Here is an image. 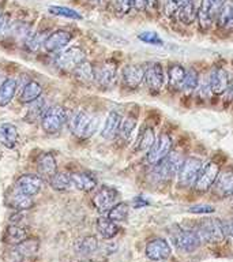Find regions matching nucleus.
<instances>
[{
  "mask_svg": "<svg viewBox=\"0 0 233 262\" xmlns=\"http://www.w3.org/2000/svg\"><path fill=\"white\" fill-rule=\"evenodd\" d=\"M123 116L119 114L118 111H110L109 114L106 115L104 127L101 130V137L104 139H113L118 137L119 130H120V124H122Z\"/></svg>",
  "mask_w": 233,
  "mask_h": 262,
  "instance_id": "412c9836",
  "label": "nucleus"
},
{
  "mask_svg": "<svg viewBox=\"0 0 233 262\" xmlns=\"http://www.w3.org/2000/svg\"><path fill=\"white\" fill-rule=\"evenodd\" d=\"M74 77L78 82H81L82 85H90L96 82V69L89 61H83L74 70Z\"/></svg>",
  "mask_w": 233,
  "mask_h": 262,
  "instance_id": "bb28decb",
  "label": "nucleus"
},
{
  "mask_svg": "<svg viewBox=\"0 0 233 262\" xmlns=\"http://www.w3.org/2000/svg\"><path fill=\"white\" fill-rule=\"evenodd\" d=\"M48 37V34H45V32H37L30 33L28 38L24 41V47L29 52H36L44 45L45 38Z\"/></svg>",
  "mask_w": 233,
  "mask_h": 262,
  "instance_id": "e433bc0d",
  "label": "nucleus"
},
{
  "mask_svg": "<svg viewBox=\"0 0 233 262\" xmlns=\"http://www.w3.org/2000/svg\"><path fill=\"white\" fill-rule=\"evenodd\" d=\"M41 128L46 134H56L68 122V115L61 105H53L46 108L41 116Z\"/></svg>",
  "mask_w": 233,
  "mask_h": 262,
  "instance_id": "20e7f679",
  "label": "nucleus"
},
{
  "mask_svg": "<svg viewBox=\"0 0 233 262\" xmlns=\"http://www.w3.org/2000/svg\"><path fill=\"white\" fill-rule=\"evenodd\" d=\"M224 3L225 0H202L200 2V7L198 8V20H199L200 28L206 30L212 26Z\"/></svg>",
  "mask_w": 233,
  "mask_h": 262,
  "instance_id": "1a4fd4ad",
  "label": "nucleus"
},
{
  "mask_svg": "<svg viewBox=\"0 0 233 262\" xmlns=\"http://www.w3.org/2000/svg\"><path fill=\"white\" fill-rule=\"evenodd\" d=\"M41 94H42V86H41V83L32 79V81H29L24 86V89L19 93L18 100H19L20 104H30V102L38 100L41 97Z\"/></svg>",
  "mask_w": 233,
  "mask_h": 262,
  "instance_id": "b1692460",
  "label": "nucleus"
},
{
  "mask_svg": "<svg viewBox=\"0 0 233 262\" xmlns=\"http://www.w3.org/2000/svg\"><path fill=\"white\" fill-rule=\"evenodd\" d=\"M97 231L104 239H112L119 233V225L109 217L101 216L97 220Z\"/></svg>",
  "mask_w": 233,
  "mask_h": 262,
  "instance_id": "c85d7f7f",
  "label": "nucleus"
},
{
  "mask_svg": "<svg viewBox=\"0 0 233 262\" xmlns=\"http://www.w3.org/2000/svg\"><path fill=\"white\" fill-rule=\"evenodd\" d=\"M145 70L142 64H128L122 70L123 85L128 89H136L145 81Z\"/></svg>",
  "mask_w": 233,
  "mask_h": 262,
  "instance_id": "dca6fc26",
  "label": "nucleus"
},
{
  "mask_svg": "<svg viewBox=\"0 0 233 262\" xmlns=\"http://www.w3.org/2000/svg\"><path fill=\"white\" fill-rule=\"evenodd\" d=\"M198 93L199 96H203V97H208L212 96V86H210V78L208 75H204L202 79L199 78V85H198Z\"/></svg>",
  "mask_w": 233,
  "mask_h": 262,
  "instance_id": "49530a36",
  "label": "nucleus"
},
{
  "mask_svg": "<svg viewBox=\"0 0 233 262\" xmlns=\"http://www.w3.org/2000/svg\"><path fill=\"white\" fill-rule=\"evenodd\" d=\"M135 127H136V116H135L134 114H128L127 116L123 118L118 138L124 143L128 142L131 137H132V133H134Z\"/></svg>",
  "mask_w": 233,
  "mask_h": 262,
  "instance_id": "2f4dec72",
  "label": "nucleus"
},
{
  "mask_svg": "<svg viewBox=\"0 0 233 262\" xmlns=\"http://www.w3.org/2000/svg\"><path fill=\"white\" fill-rule=\"evenodd\" d=\"M139 40L143 41V42H146V44H151V45H161L164 44V41L159 38V36L157 33L154 32H143L139 34Z\"/></svg>",
  "mask_w": 233,
  "mask_h": 262,
  "instance_id": "c03bdc74",
  "label": "nucleus"
},
{
  "mask_svg": "<svg viewBox=\"0 0 233 262\" xmlns=\"http://www.w3.org/2000/svg\"><path fill=\"white\" fill-rule=\"evenodd\" d=\"M18 83L14 78H6L0 85V106H7L15 97Z\"/></svg>",
  "mask_w": 233,
  "mask_h": 262,
  "instance_id": "cd10ccee",
  "label": "nucleus"
},
{
  "mask_svg": "<svg viewBox=\"0 0 233 262\" xmlns=\"http://www.w3.org/2000/svg\"><path fill=\"white\" fill-rule=\"evenodd\" d=\"M118 69L113 61H105L104 64L96 69V83L100 88L108 89L116 82Z\"/></svg>",
  "mask_w": 233,
  "mask_h": 262,
  "instance_id": "a211bd4d",
  "label": "nucleus"
},
{
  "mask_svg": "<svg viewBox=\"0 0 233 262\" xmlns=\"http://www.w3.org/2000/svg\"><path fill=\"white\" fill-rule=\"evenodd\" d=\"M179 15L180 20L184 22V24H192L198 19V8L195 6V0H192L190 3L184 4L183 7L179 8V11L176 12Z\"/></svg>",
  "mask_w": 233,
  "mask_h": 262,
  "instance_id": "c9c22d12",
  "label": "nucleus"
},
{
  "mask_svg": "<svg viewBox=\"0 0 233 262\" xmlns=\"http://www.w3.org/2000/svg\"><path fill=\"white\" fill-rule=\"evenodd\" d=\"M81 262H93V261H89V259H85V261H81Z\"/></svg>",
  "mask_w": 233,
  "mask_h": 262,
  "instance_id": "5fc2aeb1",
  "label": "nucleus"
},
{
  "mask_svg": "<svg viewBox=\"0 0 233 262\" xmlns=\"http://www.w3.org/2000/svg\"><path fill=\"white\" fill-rule=\"evenodd\" d=\"M210 78V86H212L213 94H224L228 92L229 86H230V79H229V74L226 70L222 67H216L213 69L208 74Z\"/></svg>",
  "mask_w": 233,
  "mask_h": 262,
  "instance_id": "6ab92c4d",
  "label": "nucleus"
},
{
  "mask_svg": "<svg viewBox=\"0 0 233 262\" xmlns=\"http://www.w3.org/2000/svg\"><path fill=\"white\" fill-rule=\"evenodd\" d=\"M98 124L100 120L97 116L81 110L69 120V130L79 139H87L97 131Z\"/></svg>",
  "mask_w": 233,
  "mask_h": 262,
  "instance_id": "f03ea898",
  "label": "nucleus"
},
{
  "mask_svg": "<svg viewBox=\"0 0 233 262\" xmlns=\"http://www.w3.org/2000/svg\"><path fill=\"white\" fill-rule=\"evenodd\" d=\"M44 186V178L40 175H33V173H25L16 179L15 187L25 192L26 195L34 196L42 190Z\"/></svg>",
  "mask_w": 233,
  "mask_h": 262,
  "instance_id": "2eb2a0df",
  "label": "nucleus"
},
{
  "mask_svg": "<svg viewBox=\"0 0 233 262\" xmlns=\"http://www.w3.org/2000/svg\"><path fill=\"white\" fill-rule=\"evenodd\" d=\"M131 3H132V7H134L136 11H145L147 7V3H149V0H131Z\"/></svg>",
  "mask_w": 233,
  "mask_h": 262,
  "instance_id": "3c124183",
  "label": "nucleus"
},
{
  "mask_svg": "<svg viewBox=\"0 0 233 262\" xmlns=\"http://www.w3.org/2000/svg\"><path fill=\"white\" fill-rule=\"evenodd\" d=\"M0 15H3V14H2V8H0Z\"/></svg>",
  "mask_w": 233,
  "mask_h": 262,
  "instance_id": "6e6d98bb",
  "label": "nucleus"
},
{
  "mask_svg": "<svg viewBox=\"0 0 233 262\" xmlns=\"http://www.w3.org/2000/svg\"><path fill=\"white\" fill-rule=\"evenodd\" d=\"M45 112V101L44 98H38L36 101L30 102V108L28 110V114H26V120L28 122H34L37 119H41V116L44 115Z\"/></svg>",
  "mask_w": 233,
  "mask_h": 262,
  "instance_id": "ea45409f",
  "label": "nucleus"
},
{
  "mask_svg": "<svg viewBox=\"0 0 233 262\" xmlns=\"http://www.w3.org/2000/svg\"><path fill=\"white\" fill-rule=\"evenodd\" d=\"M71 184L79 191L89 192L97 187L96 176L89 172H73L71 173Z\"/></svg>",
  "mask_w": 233,
  "mask_h": 262,
  "instance_id": "4be33fe9",
  "label": "nucleus"
},
{
  "mask_svg": "<svg viewBox=\"0 0 233 262\" xmlns=\"http://www.w3.org/2000/svg\"><path fill=\"white\" fill-rule=\"evenodd\" d=\"M38 249H40V242L37 241V239H29L28 237L26 241H24L22 243L16 246L15 251L18 254H20V255H28V257H30L33 254H36L38 251Z\"/></svg>",
  "mask_w": 233,
  "mask_h": 262,
  "instance_id": "79ce46f5",
  "label": "nucleus"
},
{
  "mask_svg": "<svg viewBox=\"0 0 233 262\" xmlns=\"http://www.w3.org/2000/svg\"><path fill=\"white\" fill-rule=\"evenodd\" d=\"M192 0H167L165 2V11L167 14L172 15V14H176L179 11V8H181L184 4L190 3Z\"/></svg>",
  "mask_w": 233,
  "mask_h": 262,
  "instance_id": "a18cd8bd",
  "label": "nucleus"
},
{
  "mask_svg": "<svg viewBox=\"0 0 233 262\" xmlns=\"http://www.w3.org/2000/svg\"><path fill=\"white\" fill-rule=\"evenodd\" d=\"M119 191L110 186H100L93 195V205L100 213H108L119 201Z\"/></svg>",
  "mask_w": 233,
  "mask_h": 262,
  "instance_id": "0eeeda50",
  "label": "nucleus"
},
{
  "mask_svg": "<svg viewBox=\"0 0 233 262\" xmlns=\"http://www.w3.org/2000/svg\"><path fill=\"white\" fill-rule=\"evenodd\" d=\"M198 85H199V73L194 67H190L185 70V78H184L181 90L185 93H192L198 89Z\"/></svg>",
  "mask_w": 233,
  "mask_h": 262,
  "instance_id": "4c0bfd02",
  "label": "nucleus"
},
{
  "mask_svg": "<svg viewBox=\"0 0 233 262\" xmlns=\"http://www.w3.org/2000/svg\"><path fill=\"white\" fill-rule=\"evenodd\" d=\"M32 33V26L29 24H25V22H18V24H14L12 26H10V30H8V34L12 37H15L18 41H22L24 42L28 36Z\"/></svg>",
  "mask_w": 233,
  "mask_h": 262,
  "instance_id": "58836bf2",
  "label": "nucleus"
},
{
  "mask_svg": "<svg viewBox=\"0 0 233 262\" xmlns=\"http://www.w3.org/2000/svg\"><path fill=\"white\" fill-rule=\"evenodd\" d=\"M155 141V134L153 128L150 127H145L141 133H139L138 138L135 141V150L138 151H149L150 147Z\"/></svg>",
  "mask_w": 233,
  "mask_h": 262,
  "instance_id": "7c9ffc66",
  "label": "nucleus"
},
{
  "mask_svg": "<svg viewBox=\"0 0 233 262\" xmlns=\"http://www.w3.org/2000/svg\"><path fill=\"white\" fill-rule=\"evenodd\" d=\"M195 231L200 242H207V243L222 242L228 236L225 221H221L220 219H204L198 224Z\"/></svg>",
  "mask_w": 233,
  "mask_h": 262,
  "instance_id": "7ed1b4c3",
  "label": "nucleus"
},
{
  "mask_svg": "<svg viewBox=\"0 0 233 262\" xmlns=\"http://www.w3.org/2000/svg\"><path fill=\"white\" fill-rule=\"evenodd\" d=\"M145 254H146V257L149 259H151V261L159 262L165 261V259L171 257L172 250L169 243L165 239H162V237H155V239H151L146 245Z\"/></svg>",
  "mask_w": 233,
  "mask_h": 262,
  "instance_id": "ddd939ff",
  "label": "nucleus"
},
{
  "mask_svg": "<svg viewBox=\"0 0 233 262\" xmlns=\"http://www.w3.org/2000/svg\"><path fill=\"white\" fill-rule=\"evenodd\" d=\"M98 249V241L96 236H85L79 239V241L75 243V251L81 255H90L93 254L94 251H97Z\"/></svg>",
  "mask_w": 233,
  "mask_h": 262,
  "instance_id": "473e14b6",
  "label": "nucleus"
},
{
  "mask_svg": "<svg viewBox=\"0 0 233 262\" xmlns=\"http://www.w3.org/2000/svg\"><path fill=\"white\" fill-rule=\"evenodd\" d=\"M18 139H19V133H18L15 124H12V123L0 124V143L3 146L12 149L18 142Z\"/></svg>",
  "mask_w": 233,
  "mask_h": 262,
  "instance_id": "393cba45",
  "label": "nucleus"
},
{
  "mask_svg": "<svg viewBox=\"0 0 233 262\" xmlns=\"http://www.w3.org/2000/svg\"><path fill=\"white\" fill-rule=\"evenodd\" d=\"M29 237L28 229L20 227L18 224H11L6 231H4L3 241L8 245L18 246L19 243H22L24 241H26Z\"/></svg>",
  "mask_w": 233,
  "mask_h": 262,
  "instance_id": "a878e982",
  "label": "nucleus"
},
{
  "mask_svg": "<svg viewBox=\"0 0 233 262\" xmlns=\"http://www.w3.org/2000/svg\"><path fill=\"white\" fill-rule=\"evenodd\" d=\"M202 160L198 157H188L183 161L179 172H177V186L181 188L194 187L195 184L196 176L199 173L200 168H202Z\"/></svg>",
  "mask_w": 233,
  "mask_h": 262,
  "instance_id": "423d86ee",
  "label": "nucleus"
},
{
  "mask_svg": "<svg viewBox=\"0 0 233 262\" xmlns=\"http://www.w3.org/2000/svg\"><path fill=\"white\" fill-rule=\"evenodd\" d=\"M225 227H226V233H228V236H230L233 239V219L229 221H225Z\"/></svg>",
  "mask_w": 233,
  "mask_h": 262,
  "instance_id": "603ef678",
  "label": "nucleus"
},
{
  "mask_svg": "<svg viewBox=\"0 0 233 262\" xmlns=\"http://www.w3.org/2000/svg\"><path fill=\"white\" fill-rule=\"evenodd\" d=\"M190 212L198 213V214H200V213H213L214 212V208L210 206V205H198V206H192L190 209Z\"/></svg>",
  "mask_w": 233,
  "mask_h": 262,
  "instance_id": "8fccbe9b",
  "label": "nucleus"
},
{
  "mask_svg": "<svg viewBox=\"0 0 233 262\" xmlns=\"http://www.w3.org/2000/svg\"><path fill=\"white\" fill-rule=\"evenodd\" d=\"M86 60L85 49L81 47H68L57 53L55 57V64L63 71H74L78 66Z\"/></svg>",
  "mask_w": 233,
  "mask_h": 262,
  "instance_id": "39448f33",
  "label": "nucleus"
},
{
  "mask_svg": "<svg viewBox=\"0 0 233 262\" xmlns=\"http://www.w3.org/2000/svg\"><path fill=\"white\" fill-rule=\"evenodd\" d=\"M218 173H220V167H218V164L217 163L210 161V163L203 164L202 168H200L199 173L196 176L194 188H195L198 192L208 191V190L213 187L214 182H216Z\"/></svg>",
  "mask_w": 233,
  "mask_h": 262,
  "instance_id": "6e6552de",
  "label": "nucleus"
},
{
  "mask_svg": "<svg viewBox=\"0 0 233 262\" xmlns=\"http://www.w3.org/2000/svg\"><path fill=\"white\" fill-rule=\"evenodd\" d=\"M173 241H175L176 247L183 253L195 251L202 243L196 231H192V229H180L175 233Z\"/></svg>",
  "mask_w": 233,
  "mask_h": 262,
  "instance_id": "9b49d317",
  "label": "nucleus"
},
{
  "mask_svg": "<svg viewBox=\"0 0 233 262\" xmlns=\"http://www.w3.org/2000/svg\"><path fill=\"white\" fill-rule=\"evenodd\" d=\"M172 151V138L168 134H159L155 138L153 146L147 151L146 161L149 165H154L162 159H165Z\"/></svg>",
  "mask_w": 233,
  "mask_h": 262,
  "instance_id": "9d476101",
  "label": "nucleus"
},
{
  "mask_svg": "<svg viewBox=\"0 0 233 262\" xmlns=\"http://www.w3.org/2000/svg\"><path fill=\"white\" fill-rule=\"evenodd\" d=\"M114 4V11L118 15H126L132 7L131 0H113Z\"/></svg>",
  "mask_w": 233,
  "mask_h": 262,
  "instance_id": "de8ad7c7",
  "label": "nucleus"
},
{
  "mask_svg": "<svg viewBox=\"0 0 233 262\" xmlns=\"http://www.w3.org/2000/svg\"><path fill=\"white\" fill-rule=\"evenodd\" d=\"M217 20L221 28H232L233 26V0H225V3L222 4L218 15H217Z\"/></svg>",
  "mask_w": 233,
  "mask_h": 262,
  "instance_id": "72a5a7b5",
  "label": "nucleus"
},
{
  "mask_svg": "<svg viewBox=\"0 0 233 262\" xmlns=\"http://www.w3.org/2000/svg\"><path fill=\"white\" fill-rule=\"evenodd\" d=\"M145 82L151 93H158L165 83V74L159 63H150L145 70Z\"/></svg>",
  "mask_w": 233,
  "mask_h": 262,
  "instance_id": "f8f14e48",
  "label": "nucleus"
},
{
  "mask_svg": "<svg viewBox=\"0 0 233 262\" xmlns=\"http://www.w3.org/2000/svg\"><path fill=\"white\" fill-rule=\"evenodd\" d=\"M48 11L51 12V14H53V15L64 16V18H69V19H82V15L79 12L73 10V8L64 7V6H49Z\"/></svg>",
  "mask_w": 233,
  "mask_h": 262,
  "instance_id": "37998d69",
  "label": "nucleus"
},
{
  "mask_svg": "<svg viewBox=\"0 0 233 262\" xmlns=\"http://www.w3.org/2000/svg\"><path fill=\"white\" fill-rule=\"evenodd\" d=\"M37 171H38V175L45 178V179H51L57 172V164L55 156L52 153L40 155V157L37 160Z\"/></svg>",
  "mask_w": 233,
  "mask_h": 262,
  "instance_id": "5701e85b",
  "label": "nucleus"
},
{
  "mask_svg": "<svg viewBox=\"0 0 233 262\" xmlns=\"http://www.w3.org/2000/svg\"><path fill=\"white\" fill-rule=\"evenodd\" d=\"M184 160L185 159L177 151H171L165 159L151 165L150 178L154 183H167L177 175Z\"/></svg>",
  "mask_w": 233,
  "mask_h": 262,
  "instance_id": "f257e3e1",
  "label": "nucleus"
},
{
  "mask_svg": "<svg viewBox=\"0 0 233 262\" xmlns=\"http://www.w3.org/2000/svg\"><path fill=\"white\" fill-rule=\"evenodd\" d=\"M145 205H147V202L145 200H142L141 196H136V198L134 200L135 208H142V206H145Z\"/></svg>",
  "mask_w": 233,
  "mask_h": 262,
  "instance_id": "864d4df0",
  "label": "nucleus"
},
{
  "mask_svg": "<svg viewBox=\"0 0 233 262\" xmlns=\"http://www.w3.org/2000/svg\"><path fill=\"white\" fill-rule=\"evenodd\" d=\"M128 213H130V206H128V204H126V202H118L108 212V217H109L110 220L119 223V221L126 220L127 217H128Z\"/></svg>",
  "mask_w": 233,
  "mask_h": 262,
  "instance_id": "a19ab883",
  "label": "nucleus"
},
{
  "mask_svg": "<svg viewBox=\"0 0 233 262\" xmlns=\"http://www.w3.org/2000/svg\"><path fill=\"white\" fill-rule=\"evenodd\" d=\"M184 78H185V70H184L183 66H169V69H168V85L171 89H181Z\"/></svg>",
  "mask_w": 233,
  "mask_h": 262,
  "instance_id": "c756f323",
  "label": "nucleus"
},
{
  "mask_svg": "<svg viewBox=\"0 0 233 262\" xmlns=\"http://www.w3.org/2000/svg\"><path fill=\"white\" fill-rule=\"evenodd\" d=\"M214 192L218 196L226 198L233 195V168H226L221 171L213 184Z\"/></svg>",
  "mask_w": 233,
  "mask_h": 262,
  "instance_id": "f3484780",
  "label": "nucleus"
},
{
  "mask_svg": "<svg viewBox=\"0 0 233 262\" xmlns=\"http://www.w3.org/2000/svg\"><path fill=\"white\" fill-rule=\"evenodd\" d=\"M8 30H10V18L8 15L3 14V15H0V37L7 34Z\"/></svg>",
  "mask_w": 233,
  "mask_h": 262,
  "instance_id": "09e8293b",
  "label": "nucleus"
},
{
  "mask_svg": "<svg viewBox=\"0 0 233 262\" xmlns=\"http://www.w3.org/2000/svg\"><path fill=\"white\" fill-rule=\"evenodd\" d=\"M49 184L56 191H65L73 186L71 184V173H68V172H56L49 179Z\"/></svg>",
  "mask_w": 233,
  "mask_h": 262,
  "instance_id": "f704fd0d",
  "label": "nucleus"
},
{
  "mask_svg": "<svg viewBox=\"0 0 233 262\" xmlns=\"http://www.w3.org/2000/svg\"><path fill=\"white\" fill-rule=\"evenodd\" d=\"M6 204L16 212H24V210H29L34 206V201L30 195H26L25 192L14 187L12 191L10 192V195L6 196Z\"/></svg>",
  "mask_w": 233,
  "mask_h": 262,
  "instance_id": "aec40b11",
  "label": "nucleus"
},
{
  "mask_svg": "<svg viewBox=\"0 0 233 262\" xmlns=\"http://www.w3.org/2000/svg\"><path fill=\"white\" fill-rule=\"evenodd\" d=\"M73 40V34L67 30H55V32L49 33L48 37L44 41V49L49 53L60 52L69 44V41Z\"/></svg>",
  "mask_w": 233,
  "mask_h": 262,
  "instance_id": "4468645a",
  "label": "nucleus"
}]
</instances>
